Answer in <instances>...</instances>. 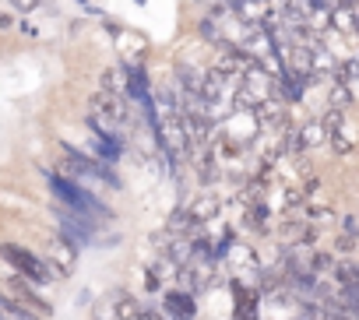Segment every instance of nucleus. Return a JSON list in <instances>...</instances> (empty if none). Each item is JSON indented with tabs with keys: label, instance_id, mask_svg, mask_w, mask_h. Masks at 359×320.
<instances>
[{
	"label": "nucleus",
	"instance_id": "nucleus-5",
	"mask_svg": "<svg viewBox=\"0 0 359 320\" xmlns=\"http://www.w3.org/2000/svg\"><path fill=\"white\" fill-rule=\"evenodd\" d=\"M46 260H57V264H60V274H67V271H71V264H74V246H67V243L53 239V257H46Z\"/></svg>",
	"mask_w": 359,
	"mask_h": 320
},
{
	"label": "nucleus",
	"instance_id": "nucleus-2",
	"mask_svg": "<svg viewBox=\"0 0 359 320\" xmlns=\"http://www.w3.org/2000/svg\"><path fill=\"white\" fill-rule=\"evenodd\" d=\"M0 257H4L22 278H29V281H36V285H46V281L53 278L50 260L36 257L32 250H25V246H18V243H4V246H0Z\"/></svg>",
	"mask_w": 359,
	"mask_h": 320
},
{
	"label": "nucleus",
	"instance_id": "nucleus-3",
	"mask_svg": "<svg viewBox=\"0 0 359 320\" xmlns=\"http://www.w3.org/2000/svg\"><path fill=\"white\" fill-rule=\"evenodd\" d=\"M8 288H11V295H15V302H22L29 313H39V316H46L50 313V302L43 299V295H36L32 292V285H29V278H22V274H15L11 281H8Z\"/></svg>",
	"mask_w": 359,
	"mask_h": 320
},
{
	"label": "nucleus",
	"instance_id": "nucleus-6",
	"mask_svg": "<svg viewBox=\"0 0 359 320\" xmlns=\"http://www.w3.org/2000/svg\"><path fill=\"white\" fill-rule=\"evenodd\" d=\"M11 8H15V11H22V15H29V11H36V8H39V0H11Z\"/></svg>",
	"mask_w": 359,
	"mask_h": 320
},
{
	"label": "nucleus",
	"instance_id": "nucleus-4",
	"mask_svg": "<svg viewBox=\"0 0 359 320\" xmlns=\"http://www.w3.org/2000/svg\"><path fill=\"white\" fill-rule=\"evenodd\" d=\"M92 106H95L99 113H109V120H116V123L123 120V102H120L113 92H99V95L92 99Z\"/></svg>",
	"mask_w": 359,
	"mask_h": 320
},
{
	"label": "nucleus",
	"instance_id": "nucleus-1",
	"mask_svg": "<svg viewBox=\"0 0 359 320\" xmlns=\"http://www.w3.org/2000/svg\"><path fill=\"white\" fill-rule=\"evenodd\" d=\"M46 183H50V190L57 194V201H64L67 208H74L81 218H92V215H106V218H109V208H106L95 194H88L81 183L64 180L60 173H46Z\"/></svg>",
	"mask_w": 359,
	"mask_h": 320
},
{
	"label": "nucleus",
	"instance_id": "nucleus-7",
	"mask_svg": "<svg viewBox=\"0 0 359 320\" xmlns=\"http://www.w3.org/2000/svg\"><path fill=\"white\" fill-rule=\"evenodd\" d=\"M0 29H11V15H4V11H0Z\"/></svg>",
	"mask_w": 359,
	"mask_h": 320
}]
</instances>
